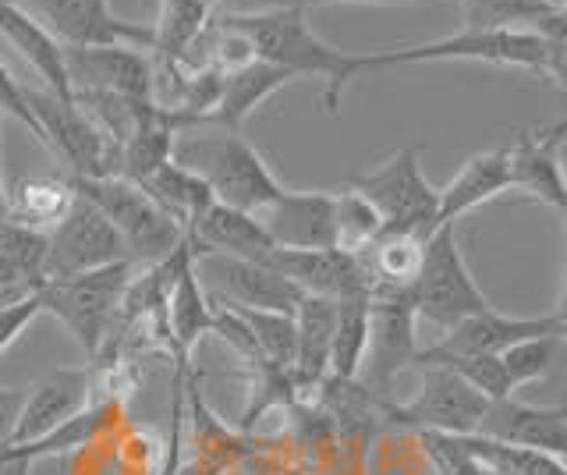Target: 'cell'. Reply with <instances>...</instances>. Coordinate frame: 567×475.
Segmentation results:
<instances>
[{
    "label": "cell",
    "mask_w": 567,
    "mask_h": 475,
    "mask_svg": "<svg viewBox=\"0 0 567 475\" xmlns=\"http://www.w3.org/2000/svg\"><path fill=\"white\" fill-rule=\"evenodd\" d=\"M567 11L549 14L539 29H504V32H465L457 37L401 47V50H380V54H359L362 72L377 68H401V64H436V61H475V64H496V68H525L539 72L564 90L567 85Z\"/></svg>",
    "instance_id": "obj_1"
},
{
    "label": "cell",
    "mask_w": 567,
    "mask_h": 475,
    "mask_svg": "<svg viewBox=\"0 0 567 475\" xmlns=\"http://www.w3.org/2000/svg\"><path fill=\"white\" fill-rule=\"evenodd\" d=\"M224 29L252 47V54L266 64L284 68L295 82L298 79H323V107L327 114L341 111L348 82L362 72L359 54L330 47L309 22V11L301 8H274L259 14H227Z\"/></svg>",
    "instance_id": "obj_2"
},
{
    "label": "cell",
    "mask_w": 567,
    "mask_h": 475,
    "mask_svg": "<svg viewBox=\"0 0 567 475\" xmlns=\"http://www.w3.org/2000/svg\"><path fill=\"white\" fill-rule=\"evenodd\" d=\"M171 161L192 171L217 203L245 209V214H259L284 192L270 164L262 161V153L241 132L230 128L182 132L174 138Z\"/></svg>",
    "instance_id": "obj_3"
},
{
    "label": "cell",
    "mask_w": 567,
    "mask_h": 475,
    "mask_svg": "<svg viewBox=\"0 0 567 475\" xmlns=\"http://www.w3.org/2000/svg\"><path fill=\"white\" fill-rule=\"evenodd\" d=\"M71 185L114 224L135 267H159L182 249L185 231L138 182L103 174V178H71Z\"/></svg>",
    "instance_id": "obj_4"
},
{
    "label": "cell",
    "mask_w": 567,
    "mask_h": 475,
    "mask_svg": "<svg viewBox=\"0 0 567 475\" xmlns=\"http://www.w3.org/2000/svg\"><path fill=\"white\" fill-rule=\"evenodd\" d=\"M132 277H135V262H114V267H103V270L47 280L40 291L43 312L58 316L71 338L82 344L85 355L100 362L103 348L114 333L124 291H128Z\"/></svg>",
    "instance_id": "obj_5"
},
{
    "label": "cell",
    "mask_w": 567,
    "mask_h": 475,
    "mask_svg": "<svg viewBox=\"0 0 567 475\" xmlns=\"http://www.w3.org/2000/svg\"><path fill=\"white\" fill-rule=\"evenodd\" d=\"M422 146H401L380 167L351 174L348 188L362 196L383 224V231L425 235L436 231V188L422 174Z\"/></svg>",
    "instance_id": "obj_6"
},
{
    "label": "cell",
    "mask_w": 567,
    "mask_h": 475,
    "mask_svg": "<svg viewBox=\"0 0 567 475\" xmlns=\"http://www.w3.org/2000/svg\"><path fill=\"white\" fill-rule=\"evenodd\" d=\"M412 306H415V320H425L440 333H447L454 323L468 320L475 312L493 309L483 288L475 285L465 256H461L454 224H443L425 238L422 270L412 288Z\"/></svg>",
    "instance_id": "obj_7"
},
{
    "label": "cell",
    "mask_w": 567,
    "mask_h": 475,
    "mask_svg": "<svg viewBox=\"0 0 567 475\" xmlns=\"http://www.w3.org/2000/svg\"><path fill=\"white\" fill-rule=\"evenodd\" d=\"M422 383L419 394L404 404H394L386 397L383 404V430L398 433H454L465 436L475 433L489 397H483L461 380L447 365H419Z\"/></svg>",
    "instance_id": "obj_8"
},
{
    "label": "cell",
    "mask_w": 567,
    "mask_h": 475,
    "mask_svg": "<svg viewBox=\"0 0 567 475\" xmlns=\"http://www.w3.org/2000/svg\"><path fill=\"white\" fill-rule=\"evenodd\" d=\"M25 100L43 128V146L58 153L61 161L75 171L71 178H103L117 174V149L103 128L89 117L75 100H61L50 90L25 85Z\"/></svg>",
    "instance_id": "obj_9"
},
{
    "label": "cell",
    "mask_w": 567,
    "mask_h": 475,
    "mask_svg": "<svg viewBox=\"0 0 567 475\" xmlns=\"http://www.w3.org/2000/svg\"><path fill=\"white\" fill-rule=\"evenodd\" d=\"M419 320L412 306V291H372L369 295V344L362 359L365 386L377 394H390V383L398 380L419 355ZM359 373V376H362Z\"/></svg>",
    "instance_id": "obj_10"
},
{
    "label": "cell",
    "mask_w": 567,
    "mask_h": 475,
    "mask_svg": "<svg viewBox=\"0 0 567 475\" xmlns=\"http://www.w3.org/2000/svg\"><path fill=\"white\" fill-rule=\"evenodd\" d=\"M40 19L64 47H135L153 50V25L117 19L111 0H14Z\"/></svg>",
    "instance_id": "obj_11"
},
{
    "label": "cell",
    "mask_w": 567,
    "mask_h": 475,
    "mask_svg": "<svg viewBox=\"0 0 567 475\" xmlns=\"http://www.w3.org/2000/svg\"><path fill=\"white\" fill-rule=\"evenodd\" d=\"M50 238V280L75 277L89 270L114 267V262H132L128 245L121 241L114 224L100 209L75 192L68 214L47 231Z\"/></svg>",
    "instance_id": "obj_12"
},
{
    "label": "cell",
    "mask_w": 567,
    "mask_h": 475,
    "mask_svg": "<svg viewBox=\"0 0 567 475\" xmlns=\"http://www.w3.org/2000/svg\"><path fill=\"white\" fill-rule=\"evenodd\" d=\"M567 320L564 312L554 316H504L496 309L475 312L468 320L454 323L447 333H440V341L422 348L415 362H451V359H486L501 355L511 344L528 338H546V333H564Z\"/></svg>",
    "instance_id": "obj_13"
},
{
    "label": "cell",
    "mask_w": 567,
    "mask_h": 475,
    "mask_svg": "<svg viewBox=\"0 0 567 475\" xmlns=\"http://www.w3.org/2000/svg\"><path fill=\"white\" fill-rule=\"evenodd\" d=\"M266 267L288 277L301 295L351 302L372 295V273L362 256L344 249H274Z\"/></svg>",
    "instance_id": "obj_14"
},
{
    "label": "cell",
    "mask_w": 567,
    "mask_h": 475,
    "mask_svg": "<svg viewBox=\"0 0 567 475\" xmlns=\"http://www.w3.org/2000/svg\"><path fill=\"white\" fill-rule=\"evenodd\" d=\"M71 93L153 100V61L135 47H64Z\"/></svg>",
    "instance_id": "obj_15"
},
{
    "label": "cell",
    "mask_w": 567,
    "mask_h": 475,
    "mask_svg": "<svg viewBox=\"0 0 567 475\" xmlns=\"http://www.w3.org/2000/svg\"><path fill=\"white\" fill-rule=\"evenodd\" d=\"M195 270L206 273L213 285V302H227L238 309H262V312H288L295 316L301 295L288 277L274 267L235 256H199Z\"/></svg>",
    "instance_id": "obj_16"
},
{
    "label": "cell",
    "mask_w": 567,
    "mask_h": 475,
    "mask_svg": "<svg viewBox=\"0 0 567 475\" xmlns=\"http://www.w3.org/2000/svg\"><path fill=\"white\" fill-rule=\"evenodd\" d=\"M478 436L501 440V444L528 447L564 457L567 451V409L564 404H528L514 397H496L486 404Z\"/></svg>",
    "instance_id": "obj_17"
},
{
    "label": "cell",
    "mask_w": 567,
    "mask_h": 475,
    "mask_svg": "<svg viewBox=\"0 0 567 475\" xmlns=\"http://www.w3.org/2000/svg\"><path fill=\"white\" fill-rule=\"evenodd\" d=\"M93 386H96V369H58L50 373L43 383H35L32 391H25L22 415L14 422L11 444L8 447H22L32 440L47 436L50 430H58L61 422H68L75 412H82L89 401H93Z\"/></svg>",
    "instance_id": "obj_18"
},
{
    "label": "cell",
    "mask_w": 567,
    "mask_h": 475,
    "mask_svg": "<svg viewBox=\"0 0 567 475\" xmlns=\"http://www.w3.org/2000/svg\"><path fill=\"white\" fill-rule=\"evenodd\" d=\"M256 217L277 249H333V192L284 188Z\"/></svg>",
    "instance_id": "obj_19"
},
{
    "label": "cell",
    "mask_w": 567,
    "mask_h": 475,
    "mask_svg": "<svg viewBox=\"0 0 567 475\" xmlns=\"http://www.w3.org/2000/svg\"><path fill=\"white\" fill-rule=\"evenodd\" d=\"M564 132L567 125L543 128V132H522L507 146V164H511V188L528 192L536 203H546L554 209H567V185H564V167H560V149H564Z\"/></svg>",
    "instance_id": "obj_20"
},
{
    "label": "cell",
    "mask_w": 567,
    "mask_h": 475,
    "mask_svg": "<svg viewBox=\"0 0 567 475\" xmlns=\"http://www.w3.org/2000/svg\"><path fill=\"white\" fill-rule=\"evenodd\" d=\"M185 241L195 259L199 256H235V259L266 262V256L277 249L256 214L224 206L217 199H213L199 214V220L188 227Z\"/></svg>",
    "instance_id": "obj_21"
},
{
    "label": "cell",
    "mask_w": 567,
    "mask_h": 475,
    "mask_svg": "<svg viewBox=\"0 0 567 475\" xmlns=\"http://www.w3.org/2000/svg\"><path fill=\"white\" fill-rule=\"evenodd\" d=\"M213 323V306L203 291V277L195 270V256L188 241L174 252V273L167 288V333L174 362H192V351L199 344Z\"/></svg>",
    "instance_id": "obj_22"
},
{
    "label": "cell",
    "mask_w": 567,
    "mask_h": 475,
    "mask_svg": "<svg viewBox=\"0 0 567 475\" xmlns=\"http://www.w3.org/2000/svg\"><path fill=\"white\" fill-rule=\"evenodd\" d=\"M504 192H511L507 146L468 156L465 167H461L443 188H436V227L461 220L465 214H472V209L504 196Z\"/></svg>",
    "instance_id": "obj_23"
},
{
    "label": "cell",
    "mask_w": 567,
    "mask_h": 475,
    "mask_svg": "<svg viewBox=\"0 0 567 475\" xmlns=\"http://www.w3.org/2000/svg\"><path fill=\"white\" fill-rule=\"evenodd\" d=\"M0 37H4L18 54H22L35 75L43 79V85L61 100H71V82L64 68V43L53 32L32 19L25 8H18L14 0H0Z\"/></svg>",
    "instance_id": "obj_24"
},
{
    "label": "cell",
    "mask_w": 567,
    "mask_h": 475,
    "mask_svg": "<svg viewBox=\"0 0 567 475\" xmlns=\"http://www.w3.org/2000/svg\"><path fill=\"white\" fill-rule=\"evenodd\" d=\"M333 323H337V302L330 298H312L306 295L295 309V365H291V383L295 394L316 391L327 376L330 362V341H333Z\"/></svg>",
    "instance_id": "obj_25"
},
{
    "label": "cell",
    "mask_w": 567,
    "mask_h": 475,
    "mask_svg": "<svg viewBox=\"0 0 567 475\" xmlns=\"http://www.w3.org/2000/svg\"><path fill=\"white\" fill-rule=\"evenodd\" d=\"M288 82H295V79L284 72V68L266 64L259 58L230 68V72H220V93L209 111V121H217V125H224L230 132H241L245 117L252 114L262 100H270L277 90H284Z\"/></svg>",
    "instance_id": "obj_26"
},
{
    "label": "cell",
    "mask_w": 567,
    "mask_h": 475,
    "mask_svg": "<svg viewBox=\"0 0 567 475\" xmlns=\"http://www.w3.org/2000/svg\"><path fill=\"white\" fill-rule=\"evenodd\" d=\"M209 8L203 0H159V14L153 22V79L171 75L195 50L209 29Z\"/></svg>",
    "instance_id": "obj_27"
},
{
    "label": "cell",
    "mask_w": 567,
    "mask_h": 475,
    "mask_svg": "<svg viewBox=\"0 0 567 475\" xmlns=\"http://www.w3.org/2000/svg\"><path fill=\"white\" fill-rule=\"evenodd\" d=\"M71 203H75L71 178H61V174H29V178H18L14 188H8V220L43 231V227H53L68 214Z\"/></svg>",
    "instance_id": "obj_28"
},
{
    "label": "cell",
    "mask_w": 567,
    "mask_h": 475,
    "mask_svg": "<svg viewBox=\"0 0 567 475\" xmlns=\"http://www.w3.org/2000/svg\"><path fill=\"white\" fill-rule=\"evenodd\" d=\"M425 256V235H401L383 231L362 252L365 267L372 273V291H412Z\"/></svg>",
    "instance_id": "obj_29"
},
{
    "label": "cell",
    "mask_w": 567,
    "mask_h": 475,
    "mask_svg": "<svg viewBox=\"0 0 567 475\" xmlns=\"http://www.w3.org/2000/svg\"><path fill=\"white\" fill-rule=\"evenodd\" d=\"M117 412H121V401H114V397L89 401L82 412H75L68 422H61L58 430H50L47 436L32 440V444L14 447V451L25 454L29 462H43V457H58V454H68V451L89 447L93 440H100L106 430L114 426Z\"/></svg>",
    "instance_id": "obj_30"
},
{
    "label": "cell",
    "mask_w": 567,
    "mask_h": 475,
    "mask_svg": "<svg viewBox=\"0 0 567 475\" xmlns=\"http://www.w3.org/2000/svg\"><path fill=\"white\" fill-rule=\"evenodd\" d=\"M138 185L167 209L182 231H188V227L199 220L203 209L213 203L209 188L199 178H195L192 171H185L182 164H174V161H167L164 167H156L153 174H146V178H142Z\"/></svg>",
    "instance_id": "obj_31"
},
{
    "label": "cell",
    "mask_w": 567,
    "mask_h": 475,
    "mask_svg": "<svg viewBox=\"0 0 567 475\" xmlns=\"http://www.w3.org/2000/svg\"><path fill=\"white\" fill-rule=\"evenodd\" d=\"M365 344H369V298L337 302V323H333L327 376L359 380L362 359H365Z\"/></svg>",
    "instance_id": "obj_32"
},
{
    "label": "cell",
    "mask_w": 567,
    "mask_h": 475,
    "mask_svg": "<svg viewBox=\"0 0 567 475\" xmlns=\"http://www.w3.org/2000/svg\"><path fill=\"white\" fill-rule=\"evenodd\" d=\"M465 444L489 475H567L564 457H554V454L501 444V440H489L478 433H465Z\"/></svg>",
    "instance_id": "obj_33"
},
{
    "label": "cell",
    "mask_w": 567,
    "mask_h": 475,
    "mask_svg": "<svg viewBox=\"0 0 567 475\" xmlns=\"http://www.w3.org/2000/svg\"><path fill=\"white\" fill-rule=\"evenodd\" d=\"M465 32H504V29H539L554 8L543 0H457Z\"/></svg>",
    "instance_id": "obj_34"
},
{
    "label": "cell",
    "mask_w": 567,
    "mask_h": 475,
    "mask_svg": "<svg viewBox=\"0 0 567 475\" xmlns=\"http://www.w3.org/2000/svg\"><path fill=\"white\" fill-rule=\"evenodd\" d=\"M383 235V224L362 196H354L351 188L333 192V249H344L362 256L372 241Z\"/></svg>",
    "instance_id": "obj_35"
},
{
    "label": "cell",
    "mask_w": 567,
    "mask_h": 475,
    "mask_svg": "<svg viewBox=\"0 0 567 475\" xmlns=\"http://www.w3.org/2000/svg\"><path fill=\"white\" fill-rule=\"evenodd\" d=\"M224 306V302H220ZM235 309L245 327L252 330V341L262 351V359L291 373L295 365V344H298V333H295V316L288 312H262V309H238V306H227Z\"/></svg>",
    "instance_id": "obj_36"
},
{
    "label": "cell",
    "mask_w": 567,
    "mask_h": 475,
    "mask_svg": "<svg viewBox=\"0 0 567 475\" xmlns=\"http://www.w3.org/2000/svg\"><path fill=\"white\" fill-rule=\"evenodd\" d=\"M560 341H564V333H546V338H528V341H518L507 351H501L504 373L514 391L532 380H546L554 373V365L560 359Z\"/></svg>",
    "instance_id": "obj_37"
},
{
    "label": "cell",
    "mask_w": 567,
    "mask_h": 475,
    "mask_svg": "<svg viewBox=\"0 0 567 475\" xmlns=\"http://www.w3.org/2000/svg\"><path fill=\"white\" fill-rule=\"evenodd\" d=\"M415 436L436 475H489L478 465V457L468 451L465 436H454V433H415Z\"/></svg>",
    "instance_id": "obj_38"
},
{
    "label": "cell",
    "mask_w": 567,
    "mask_h": 475,
    "mask_svg": "<svg viewBox=\"0 0 567 475\" xmlns=\"http://www.w3.org/2000/svg\"><path fill=\"white\" fill-rule=\"evenodd\" d=\"M43 316V298L40 295H29V298H18V302L0 306V355L22 338V333Z\"/></svg>",
    "instance_id": "obj_39"
},
{
    "label": "cell",
    "mask_w": 567,
    "mask_h": 475,
    "mask_svg": "<svg viewBox=\"0 0 567 475\" xmlns=\"http://www.w3.org/2000/svg\"><path fill=\"white\" fill-rule=\"evenodd\" d=\"M0 114H11L14 121H22V125L35 135V143H43V128L25 100V85L8 72L4 61H0Z\"/></svg>",
    "instance_id": "obj_40"
},
{
    "label": "cell",
    "mask_w": 567,
    "mask_h": 475,
    "mask_svg": "<svg viewBox=\"0 0 567 475\" xmlns=\"http://www.w3.org/2000/svg\"><path fill=\"white\" fill-rule=\"evenodd\" d=\"M22 404H25V391H18V386H0V447L11 444V433H14L18 415H22Z\"/></svg>",
    "instance_id": "obj_41"
},
{
    "label": "cell",
    "mask_w": 567,
    "mask_h": 475,
    "mask_svg": "<svg viewBox=\"0 0 567 475\" xmlns=\"http://www.w3.org/2000/svg\"><path fill=\"white\" fill-rule=\"evenodd\" d=\"M270 8H330V4H415V0H262Z\"/></svg>",
    "instance_id": "obj_42"
},
{
    "label": "cell",
    "mask_w": 567,
    "mask_h": 475,
    "mask_svg": "<svg viewBox=\"0 0 567 475\" xmlns=\"http://www.w3.org/2000/svg\"><path fill=\"white\" fill-rule=\"evenodd\" d=\"M32 465L35 462H29L14 447H0V475H32Z\"/></svg>",
    "instance_id": "obj_43"
},
{
    "label": "cell",
    "mask_w": 567,
    "mask_h": 475,
    "mask_svg": "<svg viewBox=\"0 0 567 475\" xmlns=\"http://www.w3.org/2000/svg\"><path fill=\"white\" fill-rule=\"evenodd\" d=\"M8 220V188H4V178H0V224Z\"/></svg>",
    "instance_id": "obj_44"
},
{
    "label": "cell",
    "mask_w": 567,
    "mask_h": 475,
    "mask_svg": "<svg viewBox=\"0 0 567 475\" xmlns=\"http://www.w3.org/2000/svg\"><path fill=\"white\" fill-rule=\"evenodd\" d=\"M546 8H554V11H567V0H543Z\"/></svg>",
    "instance_id": "obj_45"
},
{
    "label": "cell",
    "mask_w": 567,
    "mask_h": 475,
    "mask_svg": "<svg viewBox=\"0 0 567 475\" xmlns=\"http://www.w3.org/2000/svg\"><path fill=\"white\" fill-rule=\"evenodd\" d=\"M203 4H206V8L213 11V8H217V4H220V0H203Z\"/></svg>",
    "instance_id": "obj_46"
},
{
    "label": "cell",
    "mask_w": 567,
    "mask_h": 475,
    "mask_svg": "<svg viewBox=\"0 0 567 475\" xmlns=\"http://www.w3.org/2000/svg\"><path fill=\"white\" fill-rule=\"evenodd\" d=\"M64 475H71V472H64Z\"/></svg>",
    "instance_id": "obj_47"
}]
</instances>
